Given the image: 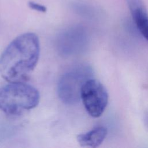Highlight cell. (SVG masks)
<instances>
[{
    "label": "cell",
    "mask_w": 148,
    "mask_h": 148,
    "mask_svg": "<svg viewBox=\"0 0 148 148\" xmlns=\"http://www.w3.org/2000/svg\"><path fill=\"white\" fill-rule=\"evenodd\" d=\"M86 42V34L79 26H73L62 31L56 39L58 53L64 57H71L82 51Z\"/></svg>",
    "instance_id": "5b68a950"
},
{
    "label": "cell",
    "mask_w": 148,
    "mask_h": 148,
    "mask_svg": "<svg viewBox=\"0 0 148 148\" xmlns=\"http://www.w3.org/2000/svg\"><path fill=\"white\" fill-rule=\"evenodd\" d=\"M91 76V69L85 64L76 65L64 73L57 85V92L61 101L69 105L77 103L80 99L82 87Z\"/></svg>",
    "instance_id": "3957f363"
},
{
    "label": "cell",
    "mask_w": 148,
    "mask_h": 148,
    "mask_svg": "<svg viewBox=\"0 0 148 148\" xmlns=\"http://www.w3.org/2000/svg\"><path fill=\"white\" fill-rule=\"evenodd\" d=\"M80 99L88 114L97 118L102 114L107 106L108 94L101 83L90 78L85 82L82 87Z\"/></svg>",
    "instance_id": "277c9868"
},
{
    "label": "cell",
    "mask_w": 148,
    "mask_h": 148,
    "mask_svg": "<svg viewBox=\"0 0 148 148\" xmlns=\"http://www.w3.org/2000/svg\"><path fill=\"white\" fill-rule=\"evenodd\" d=\"M28 6L31 9H32L34 10H36L38 12H42V13H45L47 10V8L45 6L39 4L38 3L35 2H32V1L29 2Z\"/></svg>",
    "instance_id": "ba28073f"
},
{
    "label": "cell",
    "mask_w": 148,
    "mask_h": 148,
    "mask_svg": "<svg viewBox=\"0 0 148 148\" xmlns=\"http://www.w3.org/2000/svg\"><path fill=\"white\" fill-rule=\"evenodd\" d=\"M39 91L23 82H9L0 87V110L9 116H17L35 108L39 103Z\"/></svg>",
    "instance_id": "7a4b0ae2"
},
{
    "label": "cell",
    "mask_w": 148,
    "mask_h": 148,
    "mask_svg": "<svg viewBox=\"0 0 148 148\" xmlns=\"http://www.w3.org/2000/svg\"><path fill=\"white\" fill-rule=\"evenodd\" d=\"M107 135V129L102 126L94 127L90 131L80 134L77 136V141L82 147H97L105 140Z\"/></svg>",
    "instance_id": "52a82bcc"
},
{
    "label": "cell",
    "mask_w": 148,
    "mask_h": 148,
    "mask_svg": "<svg viewBox=\"0 0 148 148\" xmlns=\"http://www.w3.org/2000/svg\"><path fill=\"white\" fill-rule=\"evenodd\" d=\"M133 21L142 36L148 42V12L142 0H125Z\"/></svg>",
    "instance_id": "8992f818"
},
{
    "label": "cell",
    "mask_w": 148,
    "mask_h": 148,
    "mask_svg": "<svg viewBox=\"0 0 148 148\" xmlns=\"http://www.w3.org/2000/svg\"><path fill=\"white\" fill-rule=\"evenodd\" d=\"M40 56V43L34 33L14 39L0 56V75L8 82H23L35 68Z\"/></svg>",
    "instance_id": "6da1fadb"
}]
</instances>
